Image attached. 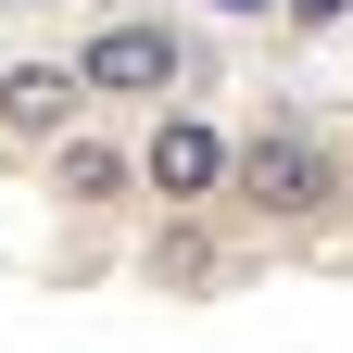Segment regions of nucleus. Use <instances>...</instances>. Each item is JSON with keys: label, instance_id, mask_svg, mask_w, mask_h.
Listing matches in <instances>:
<instances>
[{"label": "nucleus", "instance_id": "obj_6", "mask_svg": "<svg viewBox=\"0 0 353 353\" xmlns=\"http://www.w3.org/2000/svg\"><path fill=\"white\" fill-rule=\"evenodd\" d=\"M290 13H353V0H290Z\"/></svg>", "mask_w": 353, "mask_h": 353}, {"label": "nucleus", "instance_id": "obj_7", "mask_svg": "<svg viewBox=\"0 0 353 353\" xmlns=\"http://www.w3.org/2000/svg\"><path fill=\"white\" fill-rule=\"evenodd\" d=\"M228 13H265V0H228Z\"/></svg>", "mask_w": 353, "mask_h": 353}, {"label": "nucleus", "instance_id": "obj_4", "mask_svg": "<svg viewBox=\"0 0 353 353\" xmlns=\"http://www.w3.org/2000/svg\"><path fill=\"white\" fill-rule=\"evenodd\" d=\"M63 114H76V76H63V63H13V76H0V126H26V139H51Z\"/></svg>", "mask_w": 353, "mask_h": 353}, {"label": "nucleus", "instance_id": "obj_3", "mask_svg": "<svg viewBox=\"0 0 353 353\" xmlns=\"http://www.w3.org/2000/svg\"><path fill=\"white\" fill-rule=\"evenodd\" d=\"M214 176H228V139L214 126H152V190L164 202H202Z\"/></svg>", "mask_w": 353, "mask_h": 353}, {"label": "nucleus", "instance_id": "obj_5", "mask_svg": "<svg viewBox=\"0 0 353 353\" xmlns=\"http://www.w3.org/2000/svg\"><path fill=\"white\" fill-rule=\"evenodd\" d=\"M63 190H76V202H101V190H114V152H88V139H63Z\"/></svg>", "mask_w": 353, "mask_h": 353}, {"label": "nucleus", "instance_id": "obj_1", "mask_svg": "<svg viewBox=\"0 0 353 353\" xmlns=\"http://www.w3.org/2000/svg\"><path fill=\"white\" fill-rule=\"evenodd\" d=\"M228 176H240L265 214H316V202H328V152H316V139H290V126H265L252 152H228Z\"/></svg>", "mask_w": 353, "mask_h": 353}, {"label": "nucleus", "instance_id": "obj_2", "mask_svg": "<svg viewBox=\"0 0 353 353\" xmlns=\"http://www.w3.org/2000/svg\"><path fill=\"white\" fill-rule=\"evenodd\" d=\"M76 76L114 88V101H164V88H176V38H164V26H101Z\"/></svg>", "mask_w": 353, "mask_h": 353}]
</instances>
